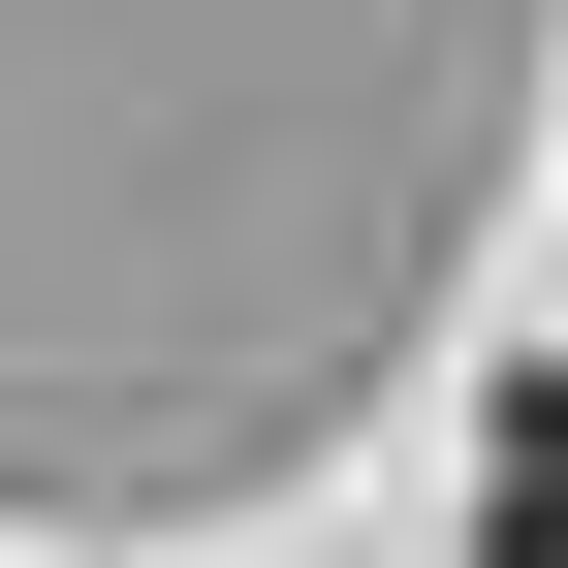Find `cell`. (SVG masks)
<instances>
[{
  "label": "cell",
  "instance_id": "cell-1",
  "mask_svg": "<svg viewBox=\"0 0 568 568\" xmlns=\"http://www.w3.org/2000/svg\"><path fill=\"white\" fill-rule=\"evenodd\" d=\"M474 568H568V379L506 410V443H474Z\"/></svg>",
  "mask_w": 568,
  "mask_h": 568
}]
</instances>
